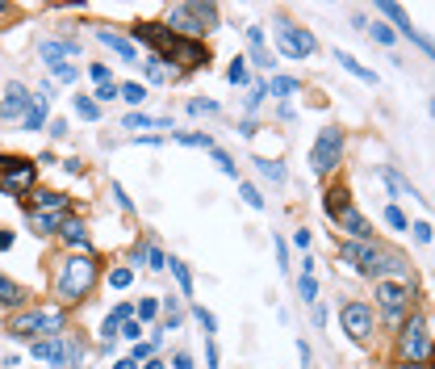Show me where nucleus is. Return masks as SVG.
Listing matches in <instances>:
<instances>
[{
	"label": "nucleus",
	"instance_id": "obj_4",
	"mask_svg": "<svg viewBox=\"0 0 435 369\" xmlns=\"http://www.w3.org/2000/svg\"><path fill=\"white\" fill-rule=\"evenodd\" d=\"M339 155H344V131L339 126H322L318 138H314V147H310V168L318 177H331L339 168Z\"/></svg>",
	"mask_w": 435,
	"mask_h": 369
},
{
	"label": "nucleus",
	"instance_id": "obj_7",
	"mask_svg": "<svg viewBox=\"0 0 435 369\" xmlns=\"http://www.w3.org/2000/svg\"><path fill=\"white\" fill-rule=\"evenodd\" d=\"M34 181H38V164L34 160H21V155H9V164L0 168V189L4 193H30L34 189Z\"/></svg>",
	"mask_w": 435,
	"mask_h": 369
},
{
	"label": "nucleus",
	"instance_id": "obj_13",
	"mask_svg": "<svg viewBox=\"0 0 435 369\" xmlns=\"http://www.w3.org/2000/svg\"><path fill=\"white\" fill-rule=\"evenodd\" d=\"M335 223L348 231L351 239H373V227H368V219H364V214H360L356 206H348V210H344V214H339Z\"/></svg>",
	"mask_w": 435,
	"mask_h": 369
},
{
	"label": "nucleus",
	"instance_id": "obj_51",
	"mask_svg": "<svg viewBox=\"0 0 435 369\" xmlns=\"http://www.w3.org/2000/svg\"><path fill=\"white\" fill-rule=\"evenodd\" d=\"M122 336H126V340H134V344H138V319H126V323H122Z\"/></svg>",
	"mask_w": 435,
	"mask_h": 369
},
{
	"label": "nucleus",
	"instance_id": "obj_38",
	"mask_svg": "<svg viewBox=\"0 0 435 369\" xmlns=\"http://www.w3.org/2000/svg\"><path fill=\"white\" fill-rule=\"evenodd\" d=\"M368 34H373V38H377L381 46H393V43H397V34H393L385 21H373V30H368Z\"/></svg>",
	"mask_w": 435,
	"mask_h": 369
},
{
	"label": "nucleus",
	"instance_id": "obj_58",
	"mask_svg": "<svg viewBox=\"0 0 435 369\" xmlns=\"http://www.w3.org/2000/svg\"><path fill=\"white\" fill-rule=\"evenodd\" d=\"M113 369H138V365H134L130 357H126V361H118V365H113Z\"/></svg>",
	"mask_w": 435,
	"mask_h": 369
},
{
	"label": "nucleus",
	"instance_id": "obj_57",
	"mask_svg": "<svg viewBox=\"0 0 435 369\" xmlns=\"http://www.w3.org/2000/svg\"><path fill=\"white\" fill-rule=\"evenodd\" d=\"M4 248H13V231L0 227V252H4Z\"/></svg>",
	"mask_w": 435,
	"mask_h": 369
},
{
	"label": "nucleus",
	"instance_id": "obj_28",
	"mask_svg": "<svg viewBox=\"0 0 435 369\" xmlns=\"http://www.w3.org/2000/svg\"><path fill=\"white\" fill-rule=\"evenodd\" d=\"M21 126H26V131H43V126H46V97H34V101H30V109H26Z\"/></svg>",
	"mask_w": 435,
	"mask_h": 369
},
{
	"label": "nucleus",
	"instance_id": "obj_52",
	"mask_svg": "<svg viewBox=\"0 0 435 369\" xmlns=\"http://www.w3.org/2000/svg\"><path fill=\"white\" fill-rule=\"evenodd\" d=\"M113 197H118V206H122V210H134V202L126 197V189H122V184H113Z\"/></svg>",
	"mask_w": 435,
	"mask_h": 369
},
{
	"label": "nucleus",
	"instance_id": "obj_60",
	"mask_svg": "<svg viewBox=\"0 0 435 369\" xmlns=\"http://www.w3.org/2000/svg\"><path fill=\"white\" fill-rule=\"evenodd\" d=\"M142 369H164V361H147Z\"/></svg>",
	"mask_w": 435,
	"mask_h": 369
},
{
	"label": "nucleus",
	"instance_id": "obj_2",
	"mask_svg": "<svg viewBox=\"0 0 435 369\" xmlns=\"http://www.w3.org/2000/svg\"><path fill=\"white\" fill-rule=\"evenodd\" d=\"M96 273H101V260H96L92 252L67 256V260L59 265V273H55V298H59V307H76V302H84L88 290L96 285Z\"/></svg>",
	"mask_w": 435,
	"mask_h": 369
},
{
	"label": "nucleus",
	"instance_id": "obj_30",
	"mask_svg": "<svg viewBox=\"0 0 435 369\" xmlns=\"http://www.w3.org/2000/svg\"><path fill=\"white\" fill-rule=\"evenodd\" d=\"M252 164H256V172H260L264 181H272V184H281L285 181V164H281V160H252Z\"/></svg>",
	"mask_w": 435,
	"mask_h": 369
},
{
	"label": "nucleus",
	"instance_id": "obj_31",
	"mask_svg": "<svg viewBox=\"0 0 435 369\" xmlns=\"http://www.w3.org/2000/svg\"><path fill=\"white\" fill-rule=\"evenodd\" d=\"M268 97H293V92H302V80H293V76H272V84H264Z\"/></svg>",
	"mask_w": 435,
	"mask_h": 369
},
{
	"label": "nucleus",
	"instance_id": "obj_17",
	"mask_svg": "<svg viewBox=\"0 0 435 369\" xmlns=\"http://www.w3.org/2000/svg\"><path fill=\"white\" fill-rule=\"evenodd\" d=\"M247 50H252V63H256V67H272V50H268V43H264L260 26L247 30Z\"/></svg>",
	"mask_w": 435,
	"mask_h": 369
},
{
	"label": "nucleus",
	"instance_id": "obj_49",
	"mask_svg": "<svg viewBox=\"0 0 435 369\" xmlns=\"http://www.w3.org/2000/svg\"><path fill=\"white\" fill-rule=\"evenodd\" d=\"M414 239H419V243H431V227H427V223H414Z\"/></svg>",
	"mask_w": 435,
	"mask_h": 369
},
{
	"label": "nucleus",
	"instance_id": "obj_10",
	"mask_svg": "<svg viewBox=\"0 0 435 369\" xmlns=\"http://www.w3.org/2000/svg\"><path fill=\"white\" fill-rule=\"evenodd\" d=\"M276 46H281L289 59H310V55L318 50L314 34H305L302 26H281V30H276Z\"/></svg>",
	"mask_w": 435,
	"mask_h": 369
},
{
	"label": "nucleus",
	"instance_id": "obj_34",
	"mask_svg": "<svg viewBox=\"0 0 435 369\" xmlns=\"http://www.w3.org/2000/svg\"><path fill=\"white\" fill-rule=\"evenodd\" d=\"M72 105H76V114H80L84 122H96V118H101V105H96L92 97H72Z\"/></svg>",
	"mask_w": 435,
	"mask_h": 369
},
{
	"label": "nucleus",
	"instance_id": "obj_45",
	"mask_svg": "<svg viewBox=\"0 0 435 369\" xmlns=\"http://www.w3.org/2000/svg\"><path fill=\"white\" fill-rule=\"evenodd\" d=\"M385 223H390L393 231H406V214H402L397 206H385Z\"/></svg>",
	"mask_w": 435,
	"mask_h": 369
},
{
	"label": "nucleus",
	"instance_id": "obj_32",
	"mask_svg": "<svg viewBox=\"0 0 435 369\" xmlns=\"http://www.w3.org/2000/svg\"><path fill=\"white\" fill-rule=\"evenodd\" d=\"M168 269H172V277H176V285H180V294H184V298H193V273H188V265H184V260H168Z\"/></svg>",
	"mask_w": 435,
	"mask_h": 369
},
{
	"label": "nucleus",
	"instance_id": "obj_5",
	"mask_svg": "<svg viewBox=\"0 0 435 369\" xmlns=\"http://www.w3.org/2000/svg\"><path fill=\"white\" fill-rule=\"evenodd\" d=\"M402 357L410 365H427V357H431V319L423 311L410 315L406 327H402Z\"/></svg>",
	"mask_w": 435,
	"mask_h": 369
},
{
	"label": "nucleus",
	"instance_id": "obj_29",
	"mask_svg": "<svg viewBox=\"0 0 435 369\" xmlns=\"http://www.w3.org/2000/svg\"><path fill=\"white\" fill-rule=\"evenodd\" d=\"M59 235H63L67 243H76V248H88V227L80 223V219H63V227H59Z\"/></svg>",
	"mask_w": 435,
	"mask_h": 369
},
{
	"label": "nucleus",
	"instance_id": "obj_36",
	"mask_svg": "<svg viewBox=\"0 0 435 369\" xmlns=\"http://www.w3.org/2000/svg\"><path fill=\"white\" fill-rule=\"evenodd\" d=\"M118 97H122V101H130V105H142V101H147V89H142V84H122Z\"/></svg>",
	"mask_w": 435,
	"mask_h": 369
},
{
	"label": "nucleus",
	"instance_id": "obj_15",
	"mask_svg": "<svg viewBox=\"0 0 435 369\" xmlns=\"http://www.w3.org/2000/svg\"><path fill=\"white\" fill-rule=\"evenodd\" d=\"M9 336L13 340H38V315L34 311H21L9 319Z\"/></svg>",
	"mask_w": 435,
	"mask_h": 369
},
{
	"label": "nucleus",
	"instance_id": "obj_59",
	"mask_svg": "<svg viewBox=\"0 0 435 369\" xmlns=\"http://www.w3.org/2000/svg\"><path fill=\"white\" fill-rule=\"evenodd\" d=\"M397 369H431V365H410V361H402Z\"/></svg>",
	"mask_w": 435,
	"mask_h": 369
},
{
	"label": "nucleus",
	"instance_id": "obj_16",
	"mask_svg": "<svg viewBox=\"0 0 435 369\" xmlns=\"http://www.w3.org/2000/svg\"><path fill=\"white\" fill-rule=\"evenodd\" d=\"M96 43H101V46H109L113 55H122L126 63H138V50H134L130 38H118V34H109V30H96Z\"/></svg>",
	"mask_w": 435,
	"mask_h": 369
},
{
	"label": "nucleus",
	"instance_id": "obj_43",
	"mask_svg": "<svg viewBox=\"0 0 435 369\" xmlns=\"http://www.w3.org/2000/svg\"><path fill=\"white\" fill-rule=\"evenodd\" d=\"M50 72L59 80H67V84H76V76H80V67H72V63H50Z\"/></svg>",
	"mask_w": 435,
	"mask_h": 369
},
{
	"label": "nucleus",
	"instance_id": "obj_12",
	"mask_svg": "<svg viewBox=\"0 0 435 369\" xmlns=\"http://www.w3.org/2000/svg\"><path fill=\"white\" fill-rule=\"evenodd\" d=\"M34 315H38V336H43V340H59V336L67 331V315H63V307H38Z\"/></svg>",
	"mask_w": 435,
	"mask_h": 369
},
{
	"label": "nucleus",
	"instance_id": "obj_46",
	"mask_svg": "<svg viewBox=\"0 0 435 369\" xmlns=\"http://www.w3.org/2000/svg\"><path fill=\"white\" fill-rule=\"evenodd\" d=\"M92 101H96V105H105V101H118V84H101V89L92 92Z\"/></svg>",
	"mask_w": 435,
	"mask_h": 369
},
{
	"label": "nucleus",
	"instance_id": "obj_37",
	"mask_svg": "<svg viewBox=\"0 0 435 369\" xmlns=\"http://www.w3.org/2000/svg\"><path fill=\"white\" fill-rule=\"evenodd\" d=\"M142 260H147L151 269H168V256H164L155 243H147V248H142Z\"/></svg>",
	"mask_w": 435,
	"mask_h": 369
},
{
	"label": "nucleus",
	"instance_id": "obj_18",
	"mask_svg": "<svg viewBox=\"0 0 435 369\" xmlns=\"http://www.w3.org/2000/svg\"><path fill=\"white\" fill-rule=\"evenodd\" d=\"M348 206H351V193L344 189V184H331V189L322 193V210H327L331 219H339V214H344Z\"/></svg>",
	"mask_w": 435,
	"mask_h": 369
},
{
	"label": "nucleus",
	"instance_id": "obj_3",
	"mask_svg": "<svg viewBox=\"0 0 435 369\" xmlns=\"http://www.w3.org/2000/svg\"><path fill=\"white\" fill-rule=\"evenodd\" d=\"M214 26H218V9L197 0V4H176V9H168V26H164V30H172V34H180V38L201 43Z\"/></svg>",
	"mask_w": 435,
	"mask_h": 369
},
{
	"label": "nucleus",
	"instance_id": "obj_41",
	"mask_svg": "<svg viewBox=\"0 0 435 369\" xmlns=\"http://www.w3.org/2000/svg\"><path fill=\"white\" fill-rule=\"evenodd\" d=\"M298 294H302L305 302H318V281L302 273V281H298Z\"/></svg>",
	"mask_w": 435,
	"mask_h": 369
},
{
	"label": "nucleus",
	"instance_id": "obj_48",
	"mask_svg": "<svg viewBox=\"0 0 435 369\" xmlns=\"http://www.w3.org/2000/svg\"><path fill=\"white\" fill-rule=\"evenodd\" d=\"M155 311H159L155 298H142V302H138V319H155Z\"/></svg>",
	"mask_w": 435,
	"mask_h": 369
},
{
	"label": "nucleus",
	"instance_id": "obj_8",
	"mask_svg": "<svg viewBox=\"0 0 435 369\" xmlns=\"http://www.w3.org/2000/svg\"><path fill=\"white\" fill-rule=\"evenodd\" d=\"M339 323H344V331H348L356 344H364V340L373 336V307L360 302V298H351V302L339 307Z\"/></svg>",
	"mask_w": 435,
	"mask_h": 369
},
{
	"label": "nucleus",
	"instance_id": "obj_11",
	"mask_svg": "<svg viewBox=\"0 0 435 369\" xmlns=\"http://www.w3.org/2000/svg\"><path fill=\"white\" fill-rule=\"evenodd\" d=\"M30 89L26 84H9L4 89V97H0V118L4 122H13V118H26V109H30Z\"/></svg>",
	"mask_w": 435,
	"mask_h": 369
},
{
	"label": "nucleus",
	"instance_id": "obj_20",
	"mask_svg": "<svg viewBox=\"0 0 435 369\" xmlns=\"http://www.w3.org/2000/svg\"><path fill=\"white\" fill-rule=\"evenodd\" d=\"M381 181L390 184V193H393V197H419V189L406 181V177H402L397 168H390V164H381Z\"/></svg>",
	"mask_w": 435,
	"mask_h": 369
},
{
	"label": "nucleus",
	"instance_id": "obj_40",
	"mask_svg": "<svg viewBox=\"0 0 435 369\" xmlns=\"http://www.w3.org/2000/svg\"><path fill=\"white\" fill-rule=\"evenodd\" d=\"M239 193H243V202H247V206H252V210H264V197H260V189H256V184H239Z\"/></svg>",
	"mask_w": 435,
	"mask_h": 369
},
{
	"label": "nucleus",
	"instance_id": "obj_9",
	"mask_svg": "<svg viewBox=\"0 0 435 369\" xmlns=\"http://www.w3.org/2000/svg\"><path fill=\"white\" fill-rule=\"evenodd\" d=\"M339 256L348 260L356 273L373 277L377 273V260H381V248H377L373 239H348V243H339Z\"/></svg>",
	"mask_w": 435,
	"mask_h": 369
},
{
	"label": "nucleus",
	"instance_id": "obj_6",
	"mask_svg": "<svg viewBox=\"0 0 435 369\" xmlns=\"http://www.w3.org/2000/svg\"><path fill=\"white\" fill-rule=\"evenodd\" d=\"M410 285L406 281H377V307H381V315L393 323L406 319V311H410Z\"/></svg>",
	"mask_w": 435,
	"mask_h": 369
},
{
	"label": "nucleus",
	"instance_id": "obj_33",
	"mask_svg": "<svg viewBox=\"0 0 435 369\" xmlns=\"http://www.w3.org/2000/svg\"><path fill=\"white\" fill-rule=\"evenodd\" d=\"M226 80H230V84H239V89H247V84H252V72H247V59H235V63L226 67Z\"/></svg>",
	"mask_w": 435,
	"mask_h": 369
},
{
	"label": "nucleus",
	"instance_id": "obj_1",
	"mask_svg": "<svg viewBox=\"0 0 435 369\" xmlns=\"http://www.w3.org/2000/svg\"><path fill=\"white\" fill-rule=\"evenodd\" d=\"M130 34L138 38V43L155 46V55H159L164 63H180V72H197V67H205V63H210V50H205V43L180 38V34H172V30H164V26L138 21Z\"/></svg>",
	"mask_w": 435,
	"mask_h": 369
},
{
	"label": "nucleus",
	"instance_id": "obj_19",
	"mask_svg": "<svg viewBox=\"0 0 435 369\" xmlns=\"http://www.w3.org/2000/svg\"><path fill=\"white\" fill-rule=\"evenodd\" d=\"M30 353L46 365H63V340H30Z\"/></svg>",
	"mask_w": 435,
	"mask_h": 369
},
{
	"label": "nucleus",
	"instance_id": "obj_47",
	"mask_svg": "<svg viewBox=\"0 0 435 369\" xmlns=\"http://www.w3.org/2000/svg\"><path fill=\"white\" fill-rule=\"evenodd\" d=\"M88 76H92L96 84H113V80H109V67H105V63H92V67H88Z\"/></svg>",
	"mask_w": 435,
	"mask_h": 369
},
{
	"label": "nucleus",
	"instance_id": "obj_56",
	"mask_svg": "<svg viewBox=\"0 0 435 369\" xmlns=\"http://www.w3.org/2000/svg\"><path fill=\"white\" fill-rule=\"evenodd\" d=\"M293 243H298V248H302V252H305V248H310V231H298V235H293Z\"/></svg>",
	"mask_w": 435,
	"mask_h": 369
},
{
	"label": "nucleus",
	"instance_id": "obj_44",
	"mask_svg": "<svg viewBox=\"0 0 435 369\" xmlns=\"http://www.w3.org/2000/svg\"><path fill=\"white\" fill-rule=\"evenodd\" d=\"M193 315H197V323H201V327H205V336H214V327H218V319H214V315H210V311H205V307H193Z\"/></svg>",
	"mask_w": 435,
	"mask_h": 369
},
{
	"label": "nucleus",
	"instance_id": "obj_54",
	"mask_svg": "<svg viewBox=\"0 0 435 369\" xmlns=\"http://www.w3.org/2000/svg\"><path fill=\"white\" fill-rule=\"evenodd\" d=\"M172 369H193V357H188V353H176V357H172Z\"/></svg>",
	"mask_w": 435,
	"mask_h": 369
},
{
	"label": "nucleus",
	"instance_id": "obj_50",
	"mask_svg": "<svg viewBox=\"0 0 435 369\" xmlns=\"http://www.w3.org/2000/svg\"><path fill=\"white\" fill-rule=\"evenodd\" d=\"M264 97H268V89H264V84H256V89H252V97H247V109H256Z\"/></svg>",
	"mask_w": 435,
	"mask_h": 369
},
{
	"label": "nucleus",
	"instance_id": "obj_21",
	"mask_svg": "<svg viewBox=\"0 0 435 369\" xmlns=\"http://www.w3.org/2000/svg\"><path fill=\"white\" fill-rule=\"evenodd\" d=\"M76 50H80V46H76V38H72V43H38V55H43L46 63H67Z\"/></svg>",
	"mask_w": 435,
	"mask_h": 369
},
{
	"label": "nucleus",
	"instance_id": "obj_42",
	"mask_svg": "<svg viewBox=\"0 0 435 369\" xmlns=\"http://www.w3.org/2000/svg\"><path fill=\"white\" fill-rule=\"evenodd\" d=\"M214 164L222 168V172H226V177H235V181H239V168H235V160H230L226 151H218V147H214Z\"/></svg>",
	"mask_w": 435,
	"mask_h": 369
},
{
	"label": "nucleus",
	"instance_id": "obj_35",
	"mask_svg": "<svg viewBox=\"0 0 435 369\" xmlns=\"http://www.w3.org/2000/svg\"><path fill=\"white\" fill-rule=\"evenodd\" d=\"M176 143H184V147H205V151H214V138L210 135H197V131H184V135H172Z\"/></svg>",
	"mask_w": 435,
	"mask_h": 369
},
{
	"label": "nucleus",
	"instance_id": "obj_26",
	"mask_svg": "<svg viewBox=\"0 0 435 369\" xmlns=\"http://www.w3.org/2000/svg\"><path fill=\"white\" fill-rule=\"evenodd\" d=\"M0 307H9V311L26 307V290L17 281H9V277H0Z\"/></svg>",
	"mask_w": 435,
	"mask_h": 369
},
{
	"label": "nucleus",
	"instance_id": "obj_39",
	"mask_svg": "<svg viewBox=\"0 0 435 369\" xmlns=\"http://www.w3.org/2000/svg\"><path fill=\"white\" fill-rule=\"evenodd\" d=\"M130 281H134V269H126V265H118V269L109 273V285H113V290H126Z\"/></svg>",
	"mask_w": 435,
	"mask_h": 369
},
{
	"label": "nucleus",
	"instance_id": "obj_53",
	"mask_svg": "<svg viewBox=\"0 0 435 369\" xmlns=\"http://www.w3.org/2000/svg\"><path fill=\"white\" fill-rule=\"evenodd\" d=\"M188 109H193V114H214L218 105H214V101H193V105H188Z\"/></svg>",
	"mask_w": 435,
	"mask_h": 369
},
{
	"label": "nucleus",
	"instance_id": "obj_22",
	"mask_svg": "<svg viewBox=\"0 0 435 369\" xmlns=\"http://www.w3.org/2000/svg\"><path fill=\"white\" fill-rule=\"evenodd\" d=\"M142 76H147L151 84H168L176 72L164 63V59H159V55H147V59H142Z\"/></svg>",
	"mask_w": 435,
	"mask_h": 369
},
{
	"label": "nucleus",
	"instance_id": "obj_24",
	"mask_svg": "<svg viewBox=\"0 0 435 369\" xmlns=\"http://www.w3.org/2000/svg\"><path fill=\"white\" fill-rule=\"evenodd\" d=\"M63 219L67 214H50V210H30V227H34V235H50V231L63 227Z\"/></svg>",
	"mask_w": 435,
	"mask_h": 369
},
{
	"label": "nucleus",
	"instance_id": "obj_23",
	"mask_svg": "<svg viewBox=\"0 0 435 369\" xmlns=\"http://www.w3.org/2000/svg\"><path fill=\"white\" fill-rule=\"evenodd\" d=\"M335 63H339L344 72H351L356 80H364V84H373V89H377V72H368L364 63H356V59H351L348 50H335Z\"/></svg>",
	"mask_w": 435,
	"mask_h": 369
},
{
	"label": "nucleus",
	"instance_id": "obj_55",
	"mask_svg": "<svg viewBox=\"0 0 435 369\" xmlns=\"http://www.w3.org/2000/svg\"><path fill=\"white\" fill-rule=\"evenodd\" d=\"M50 135L63 138V135H67V122H63V118H55V122H50Z\"/></svg>",
	"mask_w": 435,
	"mask_h": 369
},
{
	"label": "nucleus",
	"instance_id": "obj_27",
	"mask_svg": "<svg viewBox=\"0 0 435 369\" xmlns=\"http://www.w3.org/2000/svg\"><path fill=\"white\" fill-rule=\"evenodd\" d=\"M377 9H381V13H385V17H390L393 26V34H406V30H414V26H410V17H406V9H402V4H390V0H381V4H377Z\"/></svg>",
	"mask_w": 435,
	"mask_h": 369
},
{
	"label": "nucleus",
	"instance_id": "obj_14",
	"mask_svg": "<svg viewBox=\"0 0 435 369\" xmlns=\"http://www.w3.org/2000/svg\"><path fill=\"white\" fill-rule=\"evenodd\" d=\"M30 202H34V210H50V214H72V197H63V193H55V189H43V193H34Z\"/></svg>",
	"mask_w": 435,
	"mask_h": 369
},
{
	"label": "nucleus",
	"instance_id": "obj_25",
	"mask_svg": "<svg viewBox=\"0 0 435 369\" xmlns=\"http://www.w3.org/2000/svg\"><path fill=\"white\" fill-rule=\"evenodd\" d=\"M126 131H172V122L151 114H126Z\"/></svg>",
	"mask_w": 435,
	"mask_h": 369
}]
</instances>
